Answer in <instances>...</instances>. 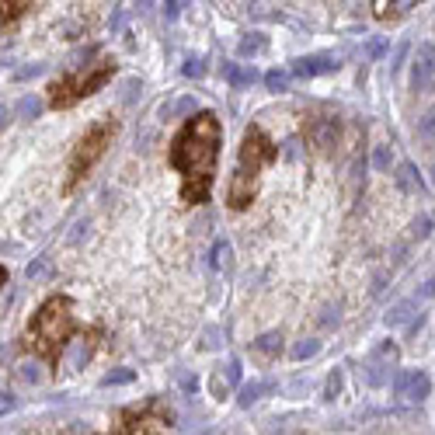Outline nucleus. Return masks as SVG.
<instances>
[{"instance_id": "obj_43", "label": "nucleus", "mask_w": 435, "mask_h": 435, "mask_svg": "<svg viewBox=\"0 0 435 435\" xmlns=\"http://www.w3.org/2000/svg\"><path fill=\"white\" fill-rule=\"evenodd\" d=\"M422 296H435V279H429V282L422 286Z\"/></svg>"}, {"instance_id": "obj_34", "label": "nucleus", "mask_w": 435, "mask_h": 435, "mask_svg": "<svg viewBox=\"0 0 435 435\" xmlns=\"http://www.w3.org/2000/svg\"><path fill=\"white\" fill-rule=\"evenodd\" d=\"M373 164H376V171H390V147H376Z\"/></svg>"}, {"instance_id": "obj_28", "label": "nucleus", "mask_w": 435, "mask_h": 435, "mask_svg": "<svg viewBox=\"0 0 435 435\" xmlns=\"http://www.w3.org/2000/svg\"><path fill=\"white\" fill-rule=\"evenodd\" d=\"M338 394H342V369H331L328 383H324V401H335Z\"/></svg>"}, {"instance_id": "obj_35", "label": "nucleus", "mask_w": 435, "mask_h": 435, "mask_svg": "<svg viewBox=\"0 0 435 435\" xmlns=\"http://www.w3.org/2000/svg\"><path fill=\"white\" fill-rule=\"evenodd\" d=\"M18 376H21L25 383H39V380H42V373H39V366H35V362H25V366L18 369Z\"/></svg>"}, {"instance_id": "obj_12", "label": "nucleus", "mask_w": 435, "mask_h": 435, "mask_svg": "<svg viewBox=\"0 0 435 435\" xmlns=\"http://www.w3.org/2000/svg\"><path fill=\"white\" fill-rule=\"evenodd\" d=\"M394 185H397L404 195H425V181H422V171H418V164H411V161L397 164V171H394Z\"/></svg>"}, {"instance_id": "obj_11", "label": "nucleus", "mask_w": 435, "mask_h": 435, "mask_svg": "<svg viewBox=\"0 0 435 435\" xmlns=\"http://www.w3.org/2000/svg\"><path fill=\"white\" fill-rule=\"evenodd\" d=\"M307 140L317 147V150H335V143H338V119H314L310 126H307Z\"/></svg>"}, {"instance_id": "obj_19", "label": "nucleus", "mask_w": 435, "mask_h": 435, "mask_svg": "<svg viewBox=\"0 0 435 435\" xmlns=\"http://www.w3.org/2000/svg\"><path fill=\"white\" fill-rule=\"evenodd\" d=\"M268 394H275V383H272V380H261V383H248V387H241L237 401H241V408H251V404H258L261 397H268Z\"/></svg>"}, {"instance_id": "obj_2", "label": "nucleus", "mask_w": 435, "mask_h": 435, "mask_svg": "<svg viewBox=\"0 0 435 435\" xmlns=\"http://www.w3.org/2000/svg\"><path fill=\"white\" fill-rule=\"evenodd\" d=\"M77 331V317H74V300L67 293H53L39 310L35 317L28 321L25 335H21V345L28 352H35L39 359H46L49 366H60L63 362V352L70 335Z\"/></svg>"}, {"instance_id": "obj_15", "label": "nucleus", "mask_w": 435, "mask_h": 435, "mask_svg": "<svg viewBox=\"0 0 435 435\" xmlns=\"http://www.w3.org/2000/svg\"><path fill=\"white\" fill-rule=\"evenodd\" d=\"M422 310H418V300H401V303H394L390 310H387V328H408L415 317H418Z\"/></svg>"}, {"instance_id": "obj_22", "label": "nucleus", "mask_w": 435, "mask_h": 435, "mask_svg": "<svg viewBox=\"0 0 435 435\" xmlns=\"http://www.w3.org/2000/svg\"><path fill=\"white\" fill-rule=\"evenodd\" d=\"M42 98L39 94H25L21 101H18V119H25V122H35L39 115H42Z\"/></svg>"}, {"instance_id": "obj_30", "label": "nucleus", "mask_w": 435, "mask_h": 435, "mask_svg": "<svg viewBox=\"0 0 435 435\" xmlns=\"http://www.w3.org/2000/svg\"><path fill=\"white\" fill-rule=\"evenodd\" d=\"M387 49H390L387 39H369L362 53H366V60H380V56H387Z\"/></svg>"}, {"instance_id": "obj_36", "label": "nucleus", "mask_w": 435, "mask_h": 435, "mask_svg": "<svg viewBox=\"0 0 435 435\" xmlns=\"http://www.w3.org/2000/svg\"><path fill=\"white\" fill-rule=\"evenodd\" d=\"M136 91H140V81H136V77H133V81H126V84H122V101H126V105H133V101H136Z\"/></svg>"}, {"instance_id": "obj_25", "label": "nucleus", "mask_w": 435, "mask_h": 435, "mask_svg": "<svg viewBox=\"0 0 435 435\" xmlns=\"http://www.w3.org/2000/svg\"><path fill=\"white\" fill-rule=\"evenodd\" d=\"M432 227H435V216L432 213H422V216L411 223V241H425V237L432 234Z\"/></svg>"}, {"instance_id": "obj_13", "label": "nucleus", "mask_w": 435, "mask_h": 435, "mask_svg": "<svg viewBox=\"0 0 435 435\" xmlns=\"http://www.w3.org/2000/svg\"><path fill=\"white\" fill-rule=\"evenodd\" d=\"M286 345V338H282V331H265L258 335L255 342H251V352L258 355L261 362H272V359H279V352Z\"/></svg>"}, {"instance_id": "obj_3", "label": "nucleus", "mask_w": 435, "mask_h": 435, "mask_svg": "<svg viewBox=\"0 0 435 435\" xmlns=\"http://www.w3.org/2000/svg\"><path fill=\"white\" fill-rule=\"evenodd\" d=\"M279 161V147L268 140V133L261 126H251L241 140V154H237V164H234V178H230V188H227V202L230 209H248L258 195V178L261 171Z\"/></svg>"}, {"instance_id": "obj_5", "label": "nucleus", "mask_w": 435, "mask_h": 435, "mask_svg": "<svg viewBox=\"0 0 435 435\" xmlns=\"http://www.w3.org/2000/svg\"><path fill=\"white\" fill-rule=\"evenodd\" d=\"M115 133H119L115 119H98L84 136H81V143H77V147H74V154H70V168H67V185H63V192H67V195H70V192H77V185L84 181L87 174H91V168L105 157V150L112 147Z\"/></svg>"}, {"instance_id": "obj_8", "label": "nucleus", "mask_w": 435, "mask_h": 435, "mask_svg": "<svg viewBox=\"0 0 435 435\" xmlns=\"http://www.w3.org/2000/svg\"><path fill=\"white\" fill-rule=\"evenodd\" d=\"M397 359V345L394 342H380V345L369 352V359L362 362V380L369 387H383L390 380V366Z\"/></svg>"}, {"instance_id": "obj_20", "label": "nucleus", "mask_w": 435, "mask_h": 435, "mask_svg": "<svg viewBox=\"0 0 435 435\" xmlns=\"http://www.w3.org/2000/svg\"><path fill=\"white\" fill-rule=\"evenodd\" d=\"M237 53L244 56V60H255L261 53H268V39H265V32H248L241 42H237Z\"/></svg>"}, {"instance_id": "obj_46", "label": "nucleus", "mask_w": 435, "mask_h": 435, "mask_svg": "<svg viewBox=\"0 0 435 435\" xmlns=\"http://www.w3.org/2000/svg\"><path fill=\"white\" fill-rule=\"evenodd\" d=\"M432 178H435V164H432Z\"/></svg>"}, {"instance_id": "obj_4", "label": "nucleus", "mask_w": 435, "mask_h": 435, "mask_svg": "<svg viewBox=\"0 0 435 435\" xmlns=\"http://www.w3.org/2000/svg\"><path fill=\"white\" fill-rule=\"evenodd\" d=\"M115 77V60H98V63H91V67H74V70H67L63 77H56L53 84H49V108H56V112H67V108H74L77 101H84L91 94H98L101 87L108 84Z\"/></svg>"}, {"instance_id": "obj_41", "label": "nucleus", "mask_w": 435, "mask_h": 435, "mask_svg": "<svg viewBox=\"0 0 435 435\" xmlns=\"http://www.w3.org/2000/svg\"><path fill=\"white\" fill-rule=\"evenodd\" d=\"M42 67H28V70H18V81H28V77H39Z\"/></svg>"}, {"instance_id": "obj_6", "label": "nucleus", "mask_w": 435, "mask_h": 435, "mask_svg": "<svg viewBox=\"0 0 435 435\" xmlns=\"http://www.w3.org/2000/svg\"><path fill=\"white\" fill-rule=\"evenodd\" d=\"M168 429H171V411H164V404L157 397L147 401L143 408L122 411V418L115 425V432L122 435H150V432H168Z\"/></svg>"}, {"instance_id": "obj_14", "label": "nucleus", "mask_w": 435, "mask_h": 435, "mask_svg": "<svg viewBox=\"0 0 435 435\" xmlns=\"http://www.w3.org/2000/svg\"><path fill=\"white\" fill-rule=\"evenodd\" d=\"M94 345H98V331H87L77 338V345L70 348V359H67V366L77 373V369H84L87 362H91V355H94Z\"/></svg>"}, {"instance_id": "obj_21", "label": "nucleus", "mask_w": 435, "mask_h": 435, "mask_svg": "<svg viewBox=\"0 0 435 435\" xmlns=\"http://www.w3.org/2000/svg\"><path fill=\"white\" fill-rule=\"evenodd\" d=\"M230 261H234V248L227 241H216L213 251H209V268L213 272H230Z\"/></svg>"}, {"instance_id": "obj_7", "label": "nucleus", "mask_w": 435, "mask_h": 435, "mask_svg": "<svg viewBox=\"0 0 435 435\" xmlns=\"http://www.w3.org/2000/svg\"><path fill=\"white\" fill-rule=\"evenodd\" d=\"M432 394V376L425 369H397L390 380V397L397 404H422Z\"/></svg>"}, {"instance_id": "obj_23", "label": "nucleus", "mask_w": 435, "mask_h": 435, "mask_svg": "<svg viewBox=\"0 0 435 435\" xmlns=\"http://www.w3.org/2000/svg\"><path fill=\"white\" fill-rule=\"evenodd\" d=\"M317 352H321V342H317V338H303V342H296V345L289 348L293 362H307V359H314Z\"/></svg>"}, {"instance_id": "obj_38", "label": "nucleus", "mask_w": 435, "mask_h": 435, "mask_svg": "<svg viewBox=\"0 0 435 435\" xmlns=\"http://www.w3.org/2000/svg\"><path fill=\"white\" fill-rule=\"evenodd\" d=\"M46 268H49V261H46V258H35L32 265H28V279H39Z\"/></svg>"}, {"instance_id": "obj_45", "label": "nucleus", "mask_w": 435, "mask_h": 435, "mask_svg": "<svg viewBox=\"0 0 435 435\" xmlns=\"http://www.w3.org/2000/svg\"><path fill=\"white\" fill-rule=\"evenodd\" d=\"M4 282H7V268L0 265V286H4Z\"/></svg>"}, {"instance_id": "obj_24", "label": "nucleus", "mask_w": 435, "mask_h": 435, "mask_svg": "<svg viewBox=\"0 0 435 435\" xmlns=\"http://www.w3.org/2000/svg\"><path fill=\"white\" fill-rule=\"evenodd\" d=\"M181 74H185L188 81H202V77H206V56H188V60L181 63Z\"/></svg>"}, {"instance_id": "obj_37", "label": "nucleus", "mask_w": 435, "mask_h": 435, "mask_svg": "<svg viewBox=\"0 0 435 435\" xmlns=\"http://www.w3.org/2000/svg\"><path fill=\"white\" fill-rule=\"evenodd\" d=\"M161 7H164V18H168V21H178V14H181V0H161Z\"/></svg>"}, {"instance_id": "obj_1", "label": "nucleus", "mask_w": 435, "mask_h": 435, "mask_svg": "<svg viewBox=\"0 0 435 435\" xmlns=\"http://www.w3.org/2000/svg\"><path fill=\"white\" fill-rule=\"evenodd\" d=\"M223 147V126L216 112H192L188 122L174 133L168 147V164L181 174V199L188 206H202L213 195L216 161Z\"/></svg>"}, {"instance_id": "obj_33", "label": "nucleus", "mask_w": 435, "mask_h": 435, "mask_svg": "<svg viewBox=\"0 0 435 435\" xmlns=\"http://www.w3.org/2000/svg\"><path fill=\"white\" fill-rule=\"evenodd\" d=\"M178 387H181L188 397H195V390H199V380H195L192 373H185V369H181V373H178Z\"/></svg>"}, {"instance_id": "obj_18", "label": "nucleus", "mask_w": 435, "mask_h": 435, "mask_svg": "<svg viewBox=\"0 0 435 435\" xmlns=\"http://www.w3.org/2000/svg\"><path fill=\"white\" fill-rule=\"evenodd\" d=\"M192 112H195V98L192 94H181V98H174L168 105H161V122H174V119L192 115Z\"/></svg>"}, {"instance_id": "obj_31", "label": "nucleus", "mask_w": 435, "mask_h": 435, "mask_svg": "<svg viewBox=\"0 0 435 435\" xmlns=\"http://www.w3.org/2000/svg\"><path fill=\"white\" fill-rule=\"evenodd\" d=\"M265 87H268V91H272V94H282V91H286V87H289V77H286V74H282V70H272V74H268V77H265Z\"/></svg>"}, {"instance_id": "obj_16", "label": "nucleus", "mask_w": 435, "mask_h": 435, "mask_svg": "<svg viewBox=\"0 0 435 435\" xmlns=\"http://www.w3.org/2000/svg\"><path fill=\"white\" fill-rule=\"evenodd\" d=\"M422 0H373V14L380 21H390V18H401L408 11H415Z\"/></svg>"}, {"instance_id": "obj_17", "label": "nucleus", "mask_w": 435, "mask_h": 435, "mask_svg": "<svg viewBox=\"0 0 435 435\" xmlns=\"http://www.w3.org/2000/svg\"><path fill=\"white\" fill-rule=\"evenodd\" d=\"M223 77H227V84L234 87H251L258 81V70L255 67H241V63H223Z\"/></svg>"}, {"instance_id": "obj_42", "label": "nucleus", "mask_w": 435, "mask_h": 435, "mask_svg": "<svg viewBox=\"0 0 435 435\" xmlns=\"http://www.w3.org/2000/svg\"><path fill=\"white\" fill-rule=\"evenodd\" d=\"M11 408H14V397H7V394H4V397H0V415H7Z\"/></svg>"}, {"instance_id": "obj_32", "label": "nucleus", "mask_w": 435, "mask_h": 435, "mask_svg": "<svg viewBox=\"0 0 435 435\" xmlns=\"http://www.w3.org/2000/svg\"><path fill=\"white\" fill-rule=\"evenodd\" d=\"M220 373H223L227 387H237V383H241V359H230V362H227V369H220Z\"/></svg>"}, {"instance_id": "obj_44", "label": "nucleus", "mask_w": 435, "mask_h": 435, "mask_svg": "<svg viewBox=\"0 0 435 435\" xmlns=\"http://www.w3.org/2000/svg\"><path fill=\"white\" fill-rule=\"evenodd\" d=\"M7 122H11V112L0 105V129H7Z\"/></svg>"}, {"instance_id": "obj_40", "label": "nucleus", "mask_w": 435, "mask_h": 435, "mask_svg": "<svg viewBox=\"0 0 435 435\" xmlns=\"http://www.w3.org/2000/svg\"><path fill=\"white\" fill-rule=\"evenodd\" d=\"M202 348H220V331H216V328H209V331L202 335Z\"/></svg>"}, {"instance_id": "obj_10", "label": "nucleus", "mask_w": 435, "mask_h": 435, "mask_svg": "<svg viewBox=\"0 0 435 435\" xmlns=\"http://www.w3.org/2000/svg\"><path fill=\"white\" fill-rule=\"evenodd\" d=\"M338 70V56L331 53H314V56H296L289 63V74L300 77V81H314V77H324V74H335Z\"/></svg>"}, {"instance_id": "obj_26", "label": "nucleus", "mask_w": 435, "mask_h": 435, "mask_svg": "<svg viewBox=\"0 0 435 435\" xmlns=\"http://www.w3.org/2000/svg\"><path fill=\"white\" fill-rule=\"evenodd\" d=\"M25 7H28V0H0V25H11Z\"/></svg>"}, {"instance_id": "obj_27", "label": "nucleus", "mask_w": 435, "mask_h": 435, "mask_svg": "<svg viewBox=\"0 0 435 435\" xmlns=\"http://www.w3.org/2000/svg\"><path fill=\"white\" fill-rule=\"evenodd\" d=\"M133 380H136V373L122 366V369H112V373L101 380V387H126V383H133Z\"/></svg>"}, {"instance_id": "obj_9", "label": "nucleus", "mask_w": 435, "mask_h": 435, "mask_svg": "<svg viewBox=\"0 0 435 435\" xmlns=\"http://www.w3.org/2000/svg\"><path fill=\"white\" fill-rule=\"evenodd\" d=\"M435 87V42H418L411 60V91L429 94Z\"/></svg>"}, {"instance_id": "obj_29", "label": "nucleus", "mask_w": 435, "mask_h": 435, "mask_svg": "<svg viewBox=\"0 0 435 435\" xmlns=\"http://www.w3.org/2000/svg\"><path fill=\"white\" fill-rule=\"evenodd\" d=\"M418 136H422V140H435V108H429V112L418 119Z\"/></svg>"}, {"instance_id": "obj_39", "label": "nucleus", "mask_w": 435, "mask_h": 435, "mask_svg": "<svg viewBox=\"0 0 435 435\" xmlns=\"http://www.w3.org/2000/svg\"><path fill=\"white\" fill-rule=\"evenodd\" d=\"M404 56H408V42H401V46H397V53H394V67H390V74H397V70H401V63H404Z\"/></svg>"}]
</instances>
